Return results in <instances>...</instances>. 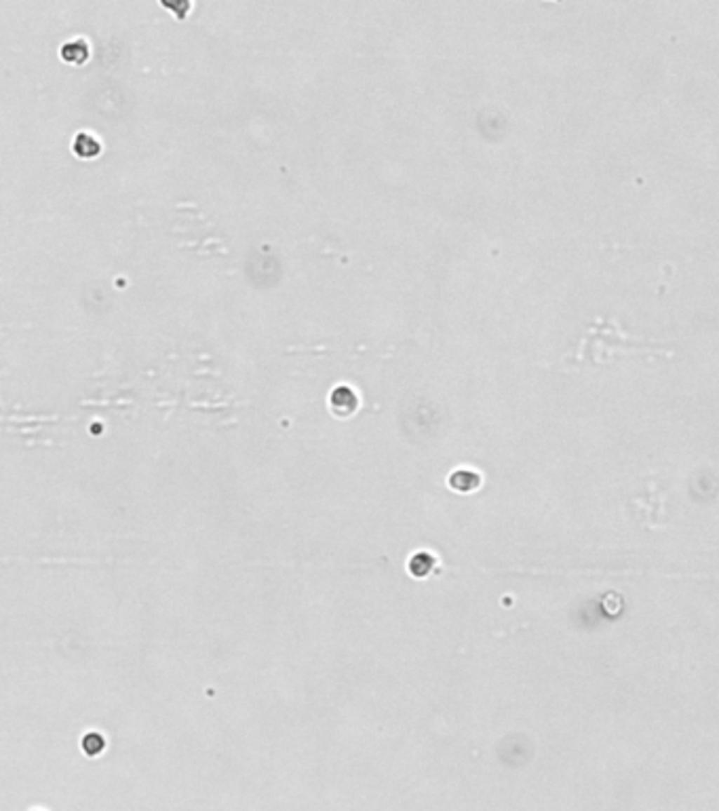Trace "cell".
<instances>
[{"instance_id":"obj_1","label":"cell","mask_w":719,"mask_h":811,"mask_svg":"<svg viewBox=\"0 0 719 811\" xmlns=\"http://www.w3.org/2000/svg\"><path fill=\"white\" fill-rule=\"evenodd\" d=\"M100 148H102L100 142L89 133H79V138L74 142V150L79 157H95V154H100Z\"/></svg>"},{"instance_id":"obj_2","label":"cell","mask_w":719,"mask_h":811,"mask_svg":"<svg viewBox=\"0 0 719 811\" xmlns=\"http://www.w3.org/2000/svg\"><path fill=\"white\" fill-rule=\"evenodd\" d=\"M62 58L66 62H72V64H83L87 58H89V47L83 43V41H76L72 45H66L62 49Z\"/></svg>"},{"instance_id":"obj_3","label":"cell","mask_w":719,"mask_h":811,"mask_svg":"<svg viewBox=\"0 0 719 811\" xmlns=\"http://www.w3.org/2000/svg\"><path fill=\"white\" fill-rule=\"evenodd\" d=\"M104 748H106V741H104V737H102L100 733H89V735H85V739H83V750H85L89 756L100 754Z\"/></svg>"}]
</instances>
